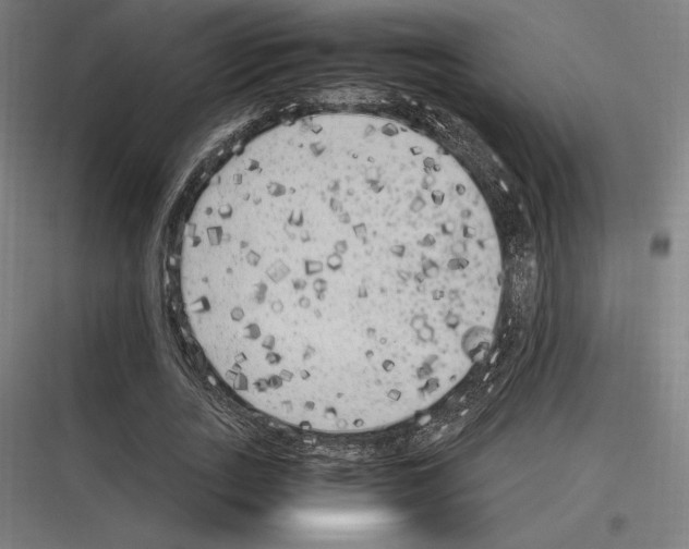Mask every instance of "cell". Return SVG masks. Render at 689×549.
I'll return each mask as SVG.
<instances>
[{"instance_id": "cell-1", "label": "cell", "mask_w": 689, "mask_h": 549, "mask_svg": "<svg viewBox=\"0 0 689 549\" xmlns=\"http://www.w3.org/2000/svg\"><path fill=\"white\" fill-rule=\"evenodd\" d=\"M498 241L418 149L341 123L265 133L208 179L176 285L214 374L261 413L323 434L384 429L482 359Z\"/></svg>"}]
</instances>
